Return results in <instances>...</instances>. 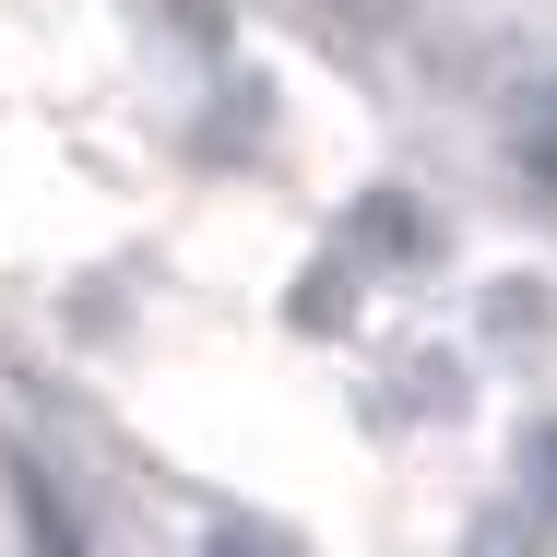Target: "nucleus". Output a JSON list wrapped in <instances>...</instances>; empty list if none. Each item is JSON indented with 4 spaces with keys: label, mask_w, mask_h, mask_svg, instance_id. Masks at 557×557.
Wrapping results in <instances>:
<instances>
[{
    "label": "nucleus",
    "mask_w": 557,
    "mask_h": 557,
    "mask_svg": "<svg viewBox=\"0 0 557 557\" xmlns=\"http://www.w3.org/2000/svg\"><path fill=\"white\" fill-rule=\"evenodd\" d=\"M356 237H368V249H416V214H404V202H368Z\"/></svg>",
    "instance_id": "1"
},
{
    "label": "nucleus",
    "mask_w": 557,
    "mask_h": 557,
    "mask_svg": "<svg viewBox=\"0 0 557 557\" xmlns=\"http://www.w3.org/2000/svg\"><path fill=\"white\" fill-rule=\"evenodd\" d=\"M297 321L321 333V321H344V273H309V297H297Z\"/></svg>",
    "instance_id": "2"
},
{
    "label": "nucleus",
    "mask_w": 557,
    "mask_h": 557,
    "mask_svg": "<svg viewBox=\"0 0 557 557\" xmlns=\"http://www.w3.org/2000/svg\"><path fill=\"white\" fill-rule=\"evenodd\" d=\"M534 486H546V498H557V428H546V440H534Z\"/></svg>",
    "instance_id": "3"
}]
</instances>
